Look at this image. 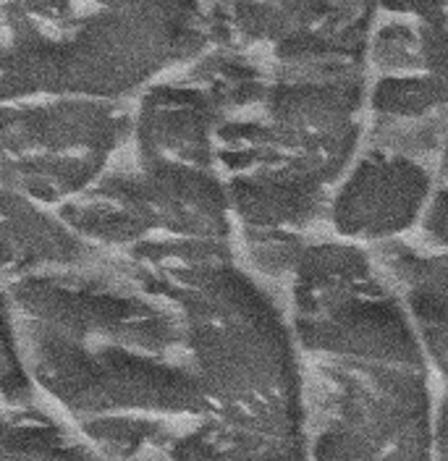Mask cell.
<instances>
[{"instance_id":"cell-1","label":"cell","mask_w":448,"mask_h":461,"mask_svg":"<svg viewBox=\"0 0 448 461\" xmlns=\"http://www.w3.org/2000/svg\"><path fill=\"white\" fill-rule=\"evenodd\" d=\"M32 391L105 461H305V370L279 284L184 241L5 284Z\"/></svg>"},{"instance_id":"cell-2","label":"cell","mask_w":448,"mask_h":461,"mask_svg":"<svg viewBox=\"0 0 448 461\" xmlns=\"http://www.w3.org/2000/svg\"><path fill=\"white\" fill-rule=\"evenodd\" d=\"M202 29L181 74L213 111L239 252L280 286L370 137L367 0H202Z\"/></svg>"},{"instance_id":"cell-3","label":"cell","mask_w":448,"mask_h":461,"mask_svg":"<svg viewBox=\"0 0 448 461\" xmlns=\"http://www.w3.org/2000/svg\"><path fill=\"white\" fill-rule=\"evenodd\" d=\"M280 291L305 370V461H435L417 346L380 259L317 236Z\"/></svg>"},{"instance_id":"cell-4","label":"cell","mask_w":448,"mask_h":461,"mask_svg":"<svg viewBox=\"0 0 448 461\" xmlns=\"http://www.w3.org/2000/svg\"><path fill=\"white\" fill-rule=\"evenodd\" d=\"M56 218L100 255L184 241H236L215 155H178L132 140L103 178Z\"/></svg>"},{"instance_id":"cell-5","label":"cell","mask_w":448,"mask_h":461,"mask_svg":"<svg viewBox=\"0 0 448 461\" xmlns=\"http://www.w3.org/2000/svg\"><path fill=\"white\" fill-rule=\"evenodd\" d=\"M132 134V100L40 97L0 105V186L58 215L87 194Z\"/></svg>"},{"instance_id":"cell-6","label":"cell","mask_w":448,"mask_h":461,"mask_svg":"<svg viewBox=\"0 0 448 461\" xmlns=\"http://www.w3.org/2000/svg\"><path fill=\"white\" fill-rule=\"evenodd\" d=\"M370 140L433 155L448 134V0H367Z\"/></svg>"},{"instance_id":"cell-7","label":"cell","mask_w":448,"mask_h":461,"mask_svg":"<svg viewBox=\"0 0 448 461\" xmlns=\"http://www.w3.org/2000/svg\"><path fill=\"white\" fill-rule=\"evenodd\" d=\"M433 181V155L370 140L338 176L320 236L383 255L415 241Z\"/></svg>"},{"instance_id":"cell-8","label":"cell","mask_w":448,"mask_h":461,"mask_svg":"<svg viewBox=\"0 0 448 461\" xmlns=\"http://www.w3.org/2000/svg\"><path fill=\"white\" fill-rule=\"evenodd\" d=\"M380 259L417 346L435 461H448V252L415 244L393 247Z\"/></svg>"},{"instance_id":"cell-9","label":"cell","mask_w":448,"mask_h":461,"mask_svg":"<svg viewBox=\"0 0 448 461\" xmlns=\"http://www.w3.org/2000/svg\"><path fill=\"white\" fill-rule=\"evenodd\" d=\"M95 255L56 215L32 207L0 186V284L71 265Z\"/></svg>"},{"instance_id":"cell-10","label":"cell","mask_w":448,"mask_h":461,"mask_svg":"<svg viewBox=\"0 0 448 461\" xmlns=\"http://www.w3.org/2000/svg\"><path fill=\"white\" fill-rule=\"evenodd\" d=\"M0 461H105L37 396L0 409Z\"/></svg>"},{"instance_id":"cell-11","label":"cell","mask_w":448,"mask_h":461,"mask_svg":"<svg viewBox=\"0 0 448 461\" xmlns=\"http://www.w3.org/2000/svg\"><path fill=\"white\" fill-rule=\"evenodd\" d=\"M29 396H34V391L22 357L16 317L8 288L0 284V409L24 402Z\"/></svg>"},{"instance_id":"cell-12","label":"cell","mask_w":448,"mask_h":461,"mask_svg":"<svg viewBox=\"0 0 448 461\" xmlns=\"http://www.w3.org/2000/svg\"><path fill=\"white\" fill-rule=\"evenodd\" d=\"M427 252H448V134L433 152V181L420 230L409 241Z\"/></svg>"}]
</instances>
